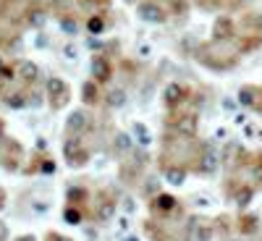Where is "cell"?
Here are the masks:
<instances>
[{
  "label": "cell",
  "mask_w": 262,
  "mask_h": 241,
  "mask_svg": "<svg viewBox=\"0 0 262 241\" xmlns=\"http://www.w3.org/2000/svg\"><path fill=\"white\" fill-rule=\"evenodd\" d=\"M262 48V37H242L238 39V53H252Z\"/></svg>",
  "instance_id": "cell-19"
},
{
  "label": "cell",
  "mask_w": 262,
  "mask_h": 241,
  "mask_svg": "<svg viewBox=\"0 0 262 241\" xmlns=\"http://www.w3.org/2000/svg\"><path fill=\"white\" fill-rule=\"evenodd\" d=\"M18 69H16V63H11V65H0V79L3 81H13L18 74H16Z\"/></svg>",
  "instance_id": "cell-24"
},
{
  "label": "cell",
  "mask_w": 262,
  "mask_h": 241,
  "mask_svg": "<svg viewBox=\"0 0 262 241\" xmlns=\"http://www.w3.org/2000/svg\"><path fill=\"white\" fill-rule=\"evenodd\" d=\"M228 241H231V238H228Z\"/></svg>",
  "instance_id": "cell-38"
},
{
  "label": "cell",
  "mask_w": 262,
  "mask_h": 241,
  "mask_svg": "<svg viewBox=\"0 0 262 241\" xmlns=\"http://www.w3.org/2000/svg\"><path fill=\"white\" fill-rule=\"evenodd\" d=\"M137 134H139V139H142V142H147V139H149V137H147V128H144V126H137Z\"/></svg>",
  "instance_id": "cell-33"
},
{
  "label": "cell",
  "mask_w": 262,
  "mask_h": 241,
  "mask_svg": "<svg viewBox=\"0 0 262 241\" xmlns=\"http://www.w3.org/2000/svg\"><path fill=\"white\" fill-rule=\"evenodd\" d=\"M215 233V226L205 223L202 217H191V223H189V238L191 241H210Z\"/></svg>",
  "instance_id": "cell-7"
},
{
  "label": "cell",
  "mask_w": 262,
  "mask_h": 241,
  "mask_svg": "<svg viewBox=\"0 0 262 241\" xmlns=\"http://www.w3.org/2000/svg\"><path fill=\"white\" fill-rule=\"evenodd\" d=\"M165 3H168L170 13H184L186 11V0H165Z\"/></svg>",
  "instance_id": "cell-27"
},
{
  "label": "cell",
  "mask_w": 262,
  "mask_h": 241,
  "mask_svg": "<svg viewBox=\"0 0 262 241\" xmlns=\"http://www.w3.org/2000/svg\"><path fill=\"white\" fill-rule=\"evenodd\" d=\"M252 168H254V173H257V176L262 179V152L252 158Z\"/></svg>",
  "instance_id": "cell-29"
},
{
  "label": "cell",
  "mask_w": 262,
  "mask_h": 241,
  "mask_svg": "<svg viewBox=\"0 0 262 241\" xmlns=\"http://www.w3.org/2000/svg\"><path fill=\"white\" fill-rule=\"evenodd\" d=\"M233 32H236V24H233L231 18H217V21H215V42H226V39H231Z\"/></svg>",
  "instance_id": "cell-13"
},
{
  "label": "cell",
  "mask_w": 262,
  "mask_h": 241,
  "mask_svg": "<svg viewBox=\"0 0 262 241\" xmlns=\"http://www.w3.org/2000/svg\"><path fill=\"white\" fill-rule=\"evenodd\" d=\"M0 241H8V226L0 221Z\"/></svg>",
  "instance_id": "cell-32"
},
{
  "label": "cell",
  "mask_w": 262,
  "mask_h": 241,
  "mask_svg": "<svg viewBox=\"0 0 262 241\" xmlns=\"http://www.w3.org/2000/svg\"><path fill=\"white\" fill-rule=\"evenodd\" d=\"M137 11H139V16H142L144 21H152V24H163V21L168 18L165 8L158 3V0H155V3H142Z\"/></svg>",
  "instance_id": "cell-8"
},
{
  "label": "cell",
  "mask_w": 262,
  "mask_h": 241,
  "mask_svg": "<svg viewBox=\"0 0 262 241\" xmlns=\"http://www.w3.org/2000/svg\"><path fill=\"white\" fill-rule=\"evenodd\" d=\"M149 210L158 212V215H168V212H181V205L176 202V196H170V194H158V196H152Z\"/></svg>",
  "instance_id": "cell-6"
},
{
  "label": "cell",
  "mask_w": 262,
  "mask_h": 241,
  "mask_svg": "<svg viewBox=\"0 0 262 241\" xmlns=\"http://www.w3.org/2000/svg\"><path fill=\"white\" fill-rule=\"evenodd\" d=\"M123 92L121 90H116V92H111V95H107V105H111V107H118V105H123Z\"/></svg>",
  "instance_id": "cell-26"
},
{
  "label": "cell",
  "mask_w": 262,
  "mask_h": 241,
  "mask_svg": "<svg viewBox=\"0 0 262 241\" xmlns=\"http://www.w3.org/2000/svg\"><path fill=\"white\" fill-rule=\"evenodd\" d=\"M252 111H257L262 116V86H257V97H254V105H252Z\"/></svg>",
  "instance_id": "cell-30"
},
{
  "label": "cell",
  "mask_w": 262,
  "mask_h": 241,
  "mask_svg": "<svg viewBox=\"0 0 262 241\" xmlns=\"http://www.w3.org/2000/svg\"><path fill=\"white\" fill-rule=\"evenodd\" d=\"M189 90H186V86L184 84H168L165 86V95H163V102L170 107V111H176V107H181L186 100H189Z\"/></svg>",
  "instance_id": "cell-5"
},
{
  "label": "cell",
  "mask_w": 262,
  "mask_h": 241,
  "mask_svg": "<svg viewBox=\"0 0 262 241\" xmlns=\"http://www.w3.org/2000/svg\"><path fill=\"white\" fill-rule=\"evenodd\" d=\"M6 207V189H0V210Z\"/></svg>",
  "instance_id": "cell-34"
},
{
  "label": "cell",
  "mask_w": 262,
  "mask_h": 241,
  "mask_svg": "<svg viewBox=\"0 0 262 241\" xmlns=\"http://www.w3.org/2000/svg\"><path fill=\"white\" fill-rule=\"evenodd\" d=\"M196 60L212 71H226V69H233L236 65L238 53H231V50L217 48V45H200L196 48Z\"/></svg>",
  "instance_id": "cell-1"
},
{
  "label": "cell",
  "mask_w": 262,
  "mask_h": 241,
  "mask_svg": "<svg viewBox=\"0 0 262 241\" xmlns=\"http://www.w3.org/2000/svg\"><path fill=\"white\" fill-rule=\"evenodd\" d=\"M186 165H179V163H168V165H163V173H165V179L170 181V184H184V179H186Z\"/></svg>",
  "instance_id": "cell-15"
},
{
  "label": "cell",
  "mask_w": 262,
  "mask_h": 241,
  "mask_svg": "<svg viewBox=\"0 0 262 241\" xmlns=\"http://www.w3.org/2000/svg\"><path fill=\"white\" fill-rule=\"evenodd\" d=\"M252 194H254V189L249 184H231V200L238 207H247L252 202Z\"/></svg>",
  "instance_id": "cell-12"
},
{
  "label": "cell",
  "mask_w": 262,
  "mask_h": 241,
  "mask_svg": "<svg viewBox=\"0 0 262 241\" xmlns=\"http://www.w3.org/2000/svg\"><path fill=\"white\" fill-rule=\"evenodd\" d=\"M16 241H34V236H21V238H16Z\"/></svg>",
  "instance_id": "cell-35"
},
{
  "label": "cell",
  "mask_w": 262,
  "mask_h": 241,
  "mask_svg": "<svg viewBox=\"0 0 262 241\" xmlns=\"http://www.w3.org/2000/svg\"><path fill=\"white\" fill-rule=\"evenodd\" d=\"M105 3H107V0H105Z\"/></svg>",
  "instance_id": "cell-37"
},
{
  "label": "cell",
  "mask_w": 262,
  "mask_h": 241,
  "mask_svg": "<svg viewBox=\"0 0 262 241\" xmlns=\"http://www.w3.org/2000/svg\"><path fill=\"white\" fill-rule=\"evenodd\" d=\"M63 217H66V223H71V226H76V223H81V217H84V212L79 210V205H69V207H66V212H63Z\"/></svg>",
  "instance_id": "cell-22"
},
{
  "label": "cell",
  "mask_w": 262,
  "mask_h": 241,
  "mask_svg": "<svg viewBox=\"0 0 262 241\" xmlns=\"http://www.w3.org/2000/svg\"><path fill=\"white\" fill-rule=\"evenodd\" d=\"M3 128H6V126H3V121H0V134H3Z\"/></svg>",
  "instance_id": "cell-36"
},
{
  "label": "cell",
  "mask_w": 262,
  "mask_h": 241,
  "mask_svg": "<svg viewBox=\"0 0 262 241\" xmlns=\"http://www.w3.org/2000/svg\"><path fill=\"white\" fill-rule=\"evenodd\" d=\"M86 200H90V191L86 189H69V205H84Z\"/></svg>",
  "instance_id": "cell-23"
},
{
  "label": "cell",
  "mask_w": 262,
  "mask_h": 241,
  "mask_svg": "<svg viewBox=\"0 0 262 241\" xmlns=\"http://www.w3.org/2000/svg\"><path fill=\"white\" fill-rule=\"evenodd\" d=\"M215 168H217V155H215V149H212L210 144H205L194 170H196V173H215Z\"/></svg>",
  "instance_id": "cell-10"
},
{
  "label": "cell",
  "mask_w": 262,
  "mask_h": 241,
  "mask_svg": "<svg viewBox=\"0 0 262 241\" xmlns=\"http://www.w3.org/2000/svg\"><path fill=\"white\" fill-rule=\"evenodd\" d=\"M66 163H69L71 168H81L90 163V149L81 147L79 137H71L69 142H66Z\"/></svg>",
  "instance_id": "cell-4"
},
{
  "label": "cell",
  "mask_w": 262,
  "mask_h": 241,
  "mask_svg": "<svg viewBox=\"0 0 262 241\" xmlns=\"http://www.w3.org/2000/svg\"><path fill=\"white\" fill-rule=\"evenodd\" d=\"M92 74H95V81H97V84L107 81V79L113 76V65H111V60H107L105 55L92 58Z\"/></svg>",
  "instance_id": "cell-11"
},
{
  "label": "cell",
  "mask_w": 262,
  "mask_h": 241,
  "mask_svg": "<svg viewBox=\"0 0 262 241\" xmlns=\"http://www.w3.org/2000/svg\"><path fill=\"white\" fill-rule=\"evenodd\" d=\"M81 100H84V105H97V102H100V90H97V81H95V79L84 84Z\"/></svg>",
  "instance_id": "cell-17"
},
{
  "label": "cell",
  "mask_w": 262,
  "mask_h": 241,
  "mask_svg": "<svg viewBox=\"0 0 262 241\" xmlns=\"http://www.w3.org/2000/svg\"><path fill=\"white\" fill-rule=\"evenodd\" d=\"M45 241H71V238H66V236H60V233H55V231H50Z\"/></svg>",
  "instance_id": "cell-31"
},
{
  "label": "cell",
  "mask_w": 262,
  "mask_h": 241,
  "mask_svg": "<svg viewBox=\"0 0 262 241\" xmlns=\"http://www.w3.org/2000/svg\"><path fill=\"white\" fill-rule=\"evenodd\" d=\"M86 123H90V121H86V113H74L69 121H66V128H69V134H71V131H74V137L79 134V131H84L86 128Z\"/></svg>",
  "instance_id": "cell-18"
},
{
  "label": "cell",
  "mask_w": 262,
  "mask_h": 241,
  "mask_svg": "<svg viewBox=\"0 0 262 241\" xmlns=\"http://www.w3.org/2000/svg\"><path fill=\"white\" fill-rule=\"evenodd\" d=\"M16 69H18V79L24 81V86H29V84L37 81V65L32 60H18Z\"/></svg>",
  "instance_id": "cell-14"
},
{
  "label": "cell",
  "mask_w": 262,
  "mask_h": 241,
  "mask_svg": "<svg viewBox=\"0 0 262 241\" xmlns=\"http://www.w3.org/2000/svg\"><path fill=\"white\" fill-rule=\"evenodd\" d=\"M86 27H90V32L100 34V32L105 29V21H102V16H92L90 21H86Z\"/></svg>",
  "instance_id": "cell-25"
},
{
  "label": "cell",
  "mask_w": 262,
  "mask_h": 241,
  "mask_svg": "<svg viewBox=\"0 0 262 241\" xmlns=\"http://www.w3.org/2000/svg\"><path fill=\"white\" fill-rule=\"evenodd\" d=\"M236 228L242 231V236H252V233H257V228H259L257 215H242V217H238V223H236Z\"/></svg>",
  "instance_id": "cell-16"
},
{
  "label": "cell",
  "mask_w": 262,
  "mask_h": 241,
  "mask_svg": "<svg viewBox=\"0 0 262 241\" xmlns=\"http://www.w3.org/2000/svg\"><path fill=\"white\" fill-rule=\"evenodd\" d=\"M168 128L176 131V134H184V137H196V128H200V118H196V113H181L179 107L176 111H170L168 118H165Z\"/></svg>",
  "instance_id": "cell-2"
},
{
  "label": "cell",
  "mask_w": 262,
  "mask_h": 241,
  "mask_svg": "<svg viewBox=\"0 0 262 241\" xmlns=\"http://www.w3.org/2000/svg\"><path fill=\"white\" fill-rule=\"evenodd\" d=\"M116 212V200L111 191H102L97 196V210H95V217H100V221H111Z\"/></svg>",
  "instance_id": "cell-9"
},
{
  "label": "cell",
  "mask_w": 262,
  "mask_h": 241,
  "mask_svg": "<svg viewBox=\"0 0 262 241\" xmlns=\"http://www.w3.org/2000/svg\"><path fill=\"white\" fill-rule=\"evenodd\" d=\"M48 102H50L53 111H63V107L71 102V90H69V84H66L63 79L53 76L48 81Z\"/></svg>",
  "instance_id": "cell-3"
},
{
  "label": "cell",
  "mask_w": 262,
  "mask_h": 241,
  "mask_svg": "<svg viewBox=\"0 0 262 241\" xmlns=\"http://www.w3.org/2000/svg\"><path fill=\"white\" fill-rule=\"evenodd\" d=\"M128 147H131L128 137H126V134H116V149H118V152H126Z\"/></svg>",
  "instance_id": "cell-28"
},
{
  "label": "cell",
  "mask_w": 262,
  "mask_h": 241,
  "mask_svg": "<svg viewBox=\"0 0 262 241\" xmlns=\"http://www.w3.org/2000/svg\"><path fill=\"white\" fill-rule=\"evenodd\" d=\"M254 97H257V86L254 84H247L242 86V92H238V100H242V105H254Z\"/></svg>",
  "instance_id": "cell-21"
},
{
  "label": "cell",
  "mask_w": 262,
  "mask_h": 241,
  "mask_svg": "<svg viewBox=\"0 0 262 241\" xmlns=\"http://www.w3.org/2000/svg\"><path fill=\"white\" fill-rule=\"evenodd\" d=\"M147 233L155 238V241H170V233H168L163 226H155L152 221H147Z\"/></svg>",
  "instance_id": "cell-20"
}]
</instances>
